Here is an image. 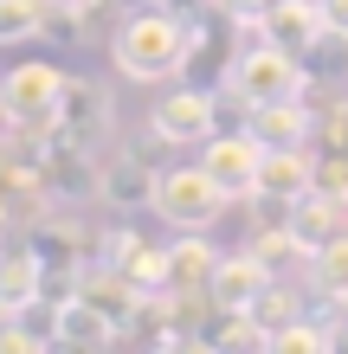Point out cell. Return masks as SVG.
Here are the masks:
<instances>
[{"label":"cell","instance_id":"1","mask_svg":"<svg viewBox=\"0 0 348 354\" xmlns=\"http://www.w3.org/2000/svg\"><path fill=\"white\" fill-rule=\"evenodd\" d=\"M187 52H194V19L168 13V7H136L110 32L116 71L136 77V84H168V77H181L187 71Z\"/></svg>","mask_w":348,"mask_h":354},{"label":"cell","instance_id":"2","mask_svg":"<svg viewBox=\"0 0 348 354\" xmlns=\"http://www.w3.org/2000/svg\"><path fill=\"white\" fill-rule=\"evenodd\" d=\"M149 206L174 225V232H213V225L226 219L232 194H226V187H219L207 168H200V161H174V168H161V174H155Z\"/></svg>","mask_w":348,"mask_h":354},{"label":"cell","instance_id":"3","mask_svg":"<svg viewBox=\"0 0 348 354\" xmlns=\"http://www.w3.org/2000/svg\"><path fill=\"white\" fill-rule=\"evenodd\" d=\"M226 97L245 103V110H258V103L316 97V91H310V77H303V58H297V52L271 46V39H252V46L232 58V71H226Z\"/></svg>","mask_w":348,"mask_h":354},{"label":"cell","instance_id":"4","mask_svg":"<svg viewBox=\"0 0 348 354\" xmlns=\"http://www.w3.org/2000/svg\"><path fill=\"white\" fill-rule=\"evenodd\" d=\"M149 136L161 149H200L219 136V91L213 84H174L168 97L149 103Z\"/></svg>","mask_w":348,"mask_h":354},{"label":"cell","instance_id":"5","mask_svg":"<svg viewBox=\"0 0 348 354\" xmlns=\"http://www.w3.org/2000/svg\"><path fill=\"white\" fill-rule=\"evenodd\" d=\"M65 77H71V71L46 65V58H26V65H13V71H7V103H13V129H19V136H39V142H52V136H58Z\"/></svg>","mask_w":348,"mask_h":354},{"label":"cell","instance_id":"6","mask_svg":"<svg viewBox=\"0 0 348 354\" xmlns=\"http://www.w3.org/2000/svg\"><path fill=\"white\" fill-rule=\"evenodd\" d=\"M200 168H207L232 200H258V168H264V142L252 129H219L200 142Z\"/></svg>","mask_w":348,"mask_h":354},{"label":"cell","instance_id":"7","mask_svg":"<svg viewBox=\"0 0 348 354\" xmlns=\"http://www.w3.org/2000/svg\"><path fill=\"white\" fill-rule=\"evenodd\" d=\"M110 122H116V103L110 91L97 84V77H65V103H58V142H71V149H104V136H110Z\"/></svg>","mask_w":348,"mask_h":354},{"label":"cell","instance_id":"8","mask_svg":"<svg viewBox=\"0 0 348 354\" xmlns=\"http://www.w3.org/2000/svg\"><path fill=\"white\" fill-rule=\"evenodd\" d=\"M252 39H271V46H284V52H310L316 46V32H322V0H271L252 26H245Z\"/></svg>","mask_w":348,"mask_h":354},{"label":"cell","instance_id":"9","mask_svg":"<svg viewBox=\"0 0 348 354\" xmlns=\"http://www.w3.org/2000/svg\"><path fill=\"white\" fill-rule=\"evenodd\" d=\"M245 129H252L264 149H310V136H316V110H310V97H277V103H258V110H245Z\"/></svg>","mask_w":348,"mask_h":354},{"label":"cell","instance_id":"10","mask_svg":"<svg viewBox=\"0 0 348 354\" xmlns=\"http://www.w3.org/2000/svg\"><path fill=\"white\" fill-rule=\"evenodd\" d=\"M316 194V155L310 149H264V168H258V200L264 206H284Z\"/></svg>","mask_w":348,"mask_h":354},{"label":"cell","instance_id":"11","mask_svg":"<svg viewBox=\"0 0 348 354\" xmlns=\"http://www.w3.org/2000/svg\"><path fill=\"white\" fill-rule=\"evenodd\" d=\"M264 283H271V270H264V258L245 245V252H219V264H213V283H207V303L213 309H252L258 297H264Z\"/></svg>","mask_w":348,"mask_h":354},{"label":"cell","instance_id":"12","mask_svg":"<svg viewBox=\"0 0 348 354\" xmlns=\"http://www.w3.org/2000/svg\"><path fill=\"white\" fill-rule=\"evenodd\" d=\"M284 225H291V239L303 245V258H310V252H322L329 239H342V232H348V206H342V200H329V194H303V200H291Z\"/></svg>","mask_w":348,"mask_h":354},{"label":"cell","instance_id":"13","mask_svg":"<svg viewBox=\"0 0 348 354\" xmlns=\"http://www.w3.org/2000/svg\"><path fill=\"white\" fill-rule=\"evenodd\" d=\"M213 264H219V252L207 245V232H174V245H168V290L174 297H207Z\"/></svg>","mask_w":348,"mask_h":354},{"label":"cell","instance_id":"14","mask_svg":"<svg viewBox=\"0 0 348 354\" xmlns=\"http://www.w3.org/2000/svg\"><path fill=\"white\" fill-rule=\"evenodd\" d=\"M116 335H129L110 309H97L91 297H65L58 303V348H104Z\"/></svg>","mask_w":348,"mask_h":354},{"label":"cell","instance_id":"15","mask_svg":"<svg viewBox=\"0 0 348 354\" xmlns=\"http://www.w3.org/2000/svg\"><path fill=\"white\" fill-rule=\"evenodd\" d=\"M33 297H46V258H39V245H0V303L19 309V303H33Z\"/></svg>","mask_w":348,"mask_h":354},{"label":"cell","instance_id":"16","mask_svg":"<svg viewBox=\"0 0 348 354\" xmlns=\"http://www.w3.org/2000/svg\"><path fill=\"white\" fill-rule=\"evenodd\" d=\"M155 174L161 168H149L142 155H104V194L97 200H110V206H149V194H155Z\"/></svg>","mask_w":348,"mask_h":354},{"label":"cell","instance_id":"17","mask_svg":"<svg viewBox=\"0 0 348 354\" xmlns=\"http://www.w3.org/2000/svg\"><path fill=\"white\" fill-rule=\"evenodd\" d=\"M303 277H310V297L316 303H348V232L303 258Z\"/></svg>","mask_w":348,"mask_h":354},{"label":"cell","instance_id":"18","mask_svg":"<svg viewBox=\"0 0 348 354\" xmlns=\"http://www.w3.org/2000/svg\"><path fill=\"white\" fill-rule=\"evenodd\" d=\"M303 77H310V91L342 84V77H348V32L322 26V32H316V46L303 52Z\"/></svg>","mask_w":348,"mask_h":354},{"label":"cell","instance_id":"19","mask_svg":"<svg viewBox=\"0 0 348 354\" xmlns=\"http://www.w3.org/2000/svg\"><path fill=\"white\" fill-rule=\"evenodd\" d=\"M52 26V0H0V46H26Z\"/></svg>","mask_w":348,"mask_h":354},{"label":"cell","instance_id":"20","mask_svg":"<svg viewBox=\"0 0 348 354\" xmlns=\"http://www.w3.org/2000/svg\"><path fill=\"white\" fill-rule=\"evenodd\" d=\"M252 316H258L264 335H277L284 322H297V316H303V297H297L291 283H277V277H271V283H264V297L252 303Z\"/></svg>","mask_w":348,"mask_h":354},{"label":"cell","instance_id":"21","mask_svg":"<svg viewBox=\"0 0 348 354\" xmlns=\"http://www.w3.org/2000/svg\"><path fill=\"white\" fill-rule=\"evenodd\" d=\"M329 342H336L329 328H322V322H303V316H297V322H284L277 335H271V348H277V354H322Z\"/></svg>","mask_w":348,"mask_h":354},{"label":"cell","instance_id":"22","mask_svg":"<svg viewBox=\"0 0 348 354\" xmlns=\"http://www.w3.org/2000/svg\"><path fill=\"white\" fill-rule=\"evenodd\" d=\"M322 136H329V149H348V97L322 116Z\"/></svg>","mask_w":348,"mask_h":354},{"label":"cell","instance_id":"23","mask_svg":"<svg viewBox=\"0 0 348 354\" xmlns=\"http://www.w3.org/2000/svg\"><path fill=\"white\" fill-rule=\"evenodd\" d=\"M264 7H271V0H219V13H232V26H252Z\"/></svg>","mask_w":348,"mask_h":354},{"label":"cell","instance_id":"24","mask_svg":"<svg viewBox=\"0 0 348 354\" xmlns=\"http://www.w3.org/2000/svg\"><path fill=\"white\" fill-rule=\"evenodd\" d=\"M322 26H336V32H348V0H322Z\"/></svg>","mask_w":348,"mask_h":354},{"label":"cell","instance_id":"25","mask_svg":"<svg viewBox=\"0 0 348 354\" xmlns=\"http://www.w3.org/2000/svg\"><path fill=\"white\" fill-rule=\"evenodd\" d=\"M7 219H13V194L0 187V232H7Z\"/></svg>","mask_w":348,"mask_h":354},{"label":"cell","instance_id":"26","mask_svg":"<svg viewBox=\"0 0 348 354\" xmlns=\"http://www.w3.org/2000/svg\"><path fill=\"white\" fill-rule=\"evenodd\" d=\"M110 7H122V13H136V7H155V0H110Z\"/></svg>","mask_w":348,"mask_h":354}]
</instances>
